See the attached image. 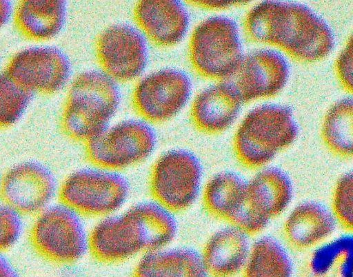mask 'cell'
I'll list each match as a JSON object with an SVG mask.
<instances>
[{
  "label": "cell",
  "instance_id": "3",
  "mask_svg": "<svg viewBox=\"0 0 353 277\" xmlns=\"http://www.w3.org/2000/svg\"><path fill=\"white\" fill-rule=\"evenodd\" d=\"M297 135L292 111L269 104L252 110L243 119L234 137V151L245 167L257 170L270 165Z\"/></svg>",
  "mask_w": 353,
  "mask_h": 277
},
{
  "label": "cell",
  "instance_id": "20",
  "mask_svg": "<svg viewBox=\"0 0 353 277\" xmlns=\"http://www.w3.org/2000/svg\"><path fill=\"white\" fill-rule=\"evenodd\" d=\"M335 218L323 206L311 202L294 207L288 214L283 226L287 243L297 250L312 248L333 233Z\"/></svg>",
  "mask_w": 353,
  "mask_h": 277
},
{
  "label": "cell",
  "instance_id": "5",
  "mask_svg": "<svg viewBox=\"0 0 353 277\" xmlns=\"http://www.w3.org/2000/svg\"><path fill=\"white\" fill-rule=\"evenodd\" d=\"M30 240L41 256L58 264L77 262L90 250V233L83 216L61 201L36 215Z\"/></svg>",
  "mask_w": 353,
  "mask_h": 277
},
{
  "label": "cell",
  "instance_id": "1",
  "mask_svg": "<svg viewBox=\"0 0 353 277\" xmlns=\"http://www.w3.org/2000/svg\"><path fill=\"white\" fill-rule=\"evenodd\" d=\"M244 29L252 41L279 48L301 61L323 59L334 46L328 25L311 10L298 3L261 2L248 12Z\"/></svg>",
  "mask_w": 353,
  "mask_h": 277
},
{
  "label": "cell",
  "instance_id": "29",
  "mask_svg": "<svg viewBox=\"0 0 353 277\" xmlns=\"http://www.w3.org/2000/svg\"><path fill=\"white\" fill-rule=\"evenodd\" d=\"M190 4L208 10H221L246 3L245 1H190Z\"/></svg>",
  "mask_w": 353,
  "mask_h": 277
},
{
  "label": "cell",
  "instance_id": "31",
  "mask_svg": "<svg viewBox=\"0 0 353 277\" xmlns=\"http://www.w3.org/2000/svg\"><path fill=\"white\" fill-rule=\"evenodd\" d=\"M10 5L8 1H1V23H6L10 14Z\"/></svg>",
  "mask_w": 353,
  "mask_h": 277
},
{
  "label": "cell",
  "instance_id": "7",
  "mask_svg": "<svg viewBox=\"0 0 353 277\" xmlns=\"http://www.w3.org/2000/svg\"><path fill=\"white\" fill-rule=\"evenodd\" d=\"M189 56L193 68L201 76L230 79L243 57L235 22L221 16L201 21L191 35Z\"/></svg>",
  "mask_w": 353,
  "mask_h": 277
},
{
  "label": "cell",
  "instance_id": "19",
  "mask_svg": "<svg viewBox=\"0 0 353 277\" xmlns=\"http://www.w3.org/2000/svg\"><path fill=\"white\" fill-rule=\"evenodd\" d=\"M134 277H209L201 252L187 246H172L143 254Z\"/></svg>",
  "mask_w": 353,
  "mask_h": 277
},
{
  "label": "cell",
  "instance_id": "30",
  "mask_svg": "<svg viewBox=\"0 0 353 277\" xmlns=\"http://www.w3.org/2000/svg\"><path fill=\"white\" fill-rule=\"evenodd\" d=\"M0 275L1 277H21L14 265L3 254L0 259Z\"/></svg>",
  "mask_w": 353,
  "mask_h": 277
},
{
  "label": "cell",
  "instance_id": "17",
  "mask_svg": "<svg viewBox=\"0 0 353 277\" xmlns=\"http://www.w3.org/2000/svg\"><path fill=\"white\" fill-rule=\"evenodd\" d=\"M134 17L146 36L162 47L177 44L189 25L188 11L179 1H141L134 9Z\"/></svg>",
  "mask_w": 353,
  "mask_h": 277
},
{
  "label": "cell",
  "instance_id": "12",
  "mask_svg": "<svg viewBox=\"0 0 353 277\" xmlns=\"http://www.w3.org/2000/svg\"><path fill=\"white\" fill-rule=\"evenodd\" d=\"M96 52L105 73L123 82L138 77L148 61L145 37L128 23L114 24L104 30L97 40Z\"/></svg>",
  "mask_w": 353,
  "mask_h": 277
},
{
  "label": "cell",
  "instance_id": "2",
  "mask_svg": "<svg viewBox=\"0 0 353 277\" xmlns=\"http://www.w3.org/2000/svg\"><path fill=\"white\" fill-rule=\"evenodd\" d=\"M121 99L115 80L106 73L89 70L71 83L61 125L70 138L85 143L102 132L116 112Z\"/></svg>",
  "mask_w": 353,
  "mask_h": 277
},
{
  "label": "cell",
  "instance_id": "22",
  "mask_svg": "<svg viewBox=\"0 0 353 277\" xmlns=\"http://www.w3.org/2000/svg\"><path fill=\"white\" fill-rule=\"evenodd\" d=\"M65 15V1L26 0L17 4L14 20L19 30L27 38L45 41L61 31Z\"/></svg>",
  "mask_w": 353,
  "mask_h": 277
},
{
  "label": "cell",
  "instance_id": "28",
  "mask_svg": "<svg viewBox=\"0 0 353 277\" xmlns=\"http://www.w3.org/2000/svg\"><path fill=\"white\" fill-rule=\"evenodd\" d=\"M336 68L343 86L353 93V33L336 60Z\"/></svg>",
  "mask_w": 353,
  "mask_h": 277
},
{
  "label": "cell",
  "instance_id": "4",
  "mask_svg": "<svg viewBox=\"0 0 353 277\" xmlns=\"http://www.w3.org/2000/svg\"><path fill=\"white\" fill-rule=\"evenodd\" d=\"M130 183L120 171L93 165L70 173L59 187L61 201L82 216L105 217L127 202Z\"/></svg>",
  "mask_w": 353,
  "mask_h": 277
},
{
  "label": "cell",
  "instance_id": "9",
  "mask_svg": "<svg viewBox=\"0 0 353 277\" xmlns=\"http://www.w3.org/2000/svg\"><path fill=\"white\" fill-rule=\"evenodd\" d=\"M59 187L54 172L35 161L18 163L1 178L3 203L23 215H37L53 203Z\"/></svg>",
  "mask_w": 353,
  "mask_h": 277
},
{
  "label": "cell",
  "instance_id": "21",
  "mask_svg": "<svg viewBox=\"0 0 353 277\" xmlns=\"http://www.w3.org/2000/svg\"><path fill=\"white\" fill-rule=\"evenodd\" d=\"M248 179L234 170H222L205 181L201 201L205 211L214 218L230 223L242 206Z\"/></svg>",
  "mask_w": 353,
  "mask_h": 277
},
{
  "label": "cell",
  "instance_id": "11",
  "mask_svg": "<svg viewBox=\"0 0 353 277\" xmlns=\"http://www.w3.org/2000/svg\"><path fill=\"white\" fill-rule=\"evenodd\" d=\"M293 187L288 174L281 168L268 165L256 170L248 179L243 216L248 227L262 232L270 221L289 207Z\"/></svg>",
  "mask_w": 353,
  "mask_h": 277
},
{
  "label": "cell",
  "instance_id": "25",
  "mask_svg": "<svg viewBox=\"0 0 353 277\" xmlns=\"http://www.w3.org/2000/svg\"><path fill=\"white\" fill-rule=\"evenodd\" d=\"M32 93L16 82L6 71L1 73L0 109L1 127H9L18 121L30 103Z\"/></svg>",
  "mask_w": 353,
  "mask_h": 277
},
{
  "label": "cell",
  "instance_id": "6",
  "mask_svg": "<svg viewBox=\"0 0 353 277\" xmlns=\"http://www.w3.org/2000/svg\"><path fill=\"white\" fill-rule=\"evenodd\" d=\"M204 169L191 151L173 149L161 154L150 174L153 199L177 214L192 207L201 196Z\"/></svg>",
  "mask_w": 353,
  "mask_h": 277
},
{
  "label": "cell",
  "instance_id": "10",
  "mask_svg": "<svg viewBox=\"0 0 353 277\" xmlns=\"http://www.w3.org/2000/svg\"><path fill=\"white\" fill-rule=\"evenodd\" d=\"M191 92V82L183 72L163 69L140 80L132 94L137 113L152 123L165 122L185 105Z\"/></svg>",
  "mask_w": 353,
  "mask_h": 277
},
{
  "label": "cell",
  "instance_id": "24",
  "mask_svg": "<svg viewBox=\"0 0 353 277\" xmlns=\"http://www.w3.org/2000/svg\"><path fill=\"white\" fill-rule=\"evenodd\" d=\"M322 136L334 154L353 156V99H342L330 107L323 121Z\"/></svg>",
  "mask_w": 353,
  "mask_h": 277
},
{
  "label": "cell",
  "instance_id": "18",
  "mask_svg": "<svg viewBox=\"0 0 353 277\" xmlns=\"http://www.w3.org/2000/svg\"><path fill=\"white\" fill-rule=\"evenodd\" d=\"M242 100L230 82L210 86L195 97L190 110L191 119L201 132L220 134L236 118Z\"/></svg>",
  "mask_w": 353,
  "mask_h": 277
},
{
  "label": "cell",
  "instance_id": "16",
  "mask_svg": "<svg viewBox=\"0 0 353 277\" xmlns=\"http://www.w3.org/2000/svg\"><path fill=\"white\" fill-rule=\"evenodd\" d=\"M251 236L229 223L215 230L201 251L209 276L234 277L242 273L253 241Z\"/></svg>",
  "mask_w": 353,
  "mask_h": 277
},
{
  "label": "cell",
  "instance_id": "23",
  "mask_svg": "<svg viewBox=\"0 0 353 277\" xmlns=\"http://www.w3.org/2000/svg\"><path fill=\"white\" fill-rule=\"evenodd\" d=\"M243 277H292V263L284 246L270 235L252 241Z\"/></svg>",
  "mask_w": 353,
  "mask_h": 277
},
{
  "label": "cell",
  "instance_id": "13",
  "mask_svg": "<svg viewBox=\"0 0 353 277\" xmlns=\"http://www.w3.org/2000/svg\"><path fill=\"white\" fill-rule=\"evenodd\" d=\"M5 71L32 92L53 94L69 79L71 65L66 55L54 47H32L12 57Z\"/></svg>",
  "mask_w": 353,
  "mask_h": 277
},
{
  "label": "cell",
  "instance_id": "8",
  "mask_svg": "<svg viewBox=\"0 0 353 277\" xmlns=\"http://www.w3.org/2000/svg\"><path fill=\"white\" fill-rule=\"evenodd\" d=\"M156 145L150 125L128 120L105 128L87 142L86 154L93 165L121 172L146 161Z\"/></svg>",
  "mask_w": 353,
  "mask_h": 277
},
{
  "label": "cell",
  "instance_id": "26",
  "mask_svg": "<svg viewBox=\"0 0 353 277\" xmlns=\"http://www.w3.org/2000/svg\"><path fill=\"white\" fill-rule=\"evenodd\" d=\"M332 209L335 220L353 233V171L342 175L332 192Z\"/></svg>",
  "mask_w": 353,
  "mask_h": 277
},
{
  "label": "cell",
  "instance_id": "14",
  "mask_svg": "<svg viewBox=\"0 0 353 277\" xmlns=\"http://www.w3.org/2000/svg\"><path fill=\"white\" fill-rule=\"evenodd\" d=\"M90 251L99 260L122 262L147 252L143 227L130 207L101 218L90 232Z\"/></svg>",
  "mask_w": 353,
  "mask_h": 277
},
{
  "label": "cell",
  "instance_id": "15",
  "mask_svg": "<svg viewBox=\"0 0 353 277\" xmlns=\"http://www.w3.org/2000/svg\"><path fill=\"white\" fill-rule=\"evenodd\" d=\"M288 75V65L281 54L271 50H259L243 57L230 83L242 101L249 102L278 94Z\"/></svg>",
  "mask_w": 353,
  "mask_h": 277
},
{
  "label": "cell",
  "instance_id": "27",
  "mask_svg": "<svg viewBox=\"0 0 353 277\" xmlns=\"http://www.w3.org/2000/svg\"><path fill=\"white\" fill-rule=\"evenodd\" d=\"M23 214L3 203L0 208V247L7 251L21 238L24 229Z\"/></svg>",
  "mask_w": 353,
  "mask_h": 277
}]
</instances>
